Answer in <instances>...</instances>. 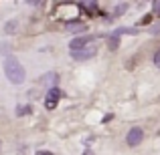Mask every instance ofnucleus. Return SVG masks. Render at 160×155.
<instances>
[{
	"label": "nucleus",
	"mask_w": 160,
	"mask_h": 155,
	"mask_svg": "<svg viewBox=\"0 0 160 155\" xmlns=\"http://www.w3.org/2000/svg\"><path fill=\"white\" fill-rule=\"evenodd\" d=\"M4 73H6L8 81L14 83V85H20V83H24V79H27L24 66L20 65L16 58H12V57H8L6 61H4Z\"/></svg>",
	"instance_id": "obj_1"
},
{
	"label": "nucleus",
	"mask_w": 160,
	"mask_h": 155,
	"mask_svg": "<svg viewBox=\"0 0 160 155\" xmlns=\"http://www.w3.org/2000/svg\"><path fill=\"white\" fill-rule=\"evenodd\" d=\"M142 137H144V131H142L140 127H132L126 139H128V145H130V147H136V145H140Z\"/></svg>",
	"instance_id": "obj_2"
},
{
	"label": "nucleus",
	"mask_w": 160,
	"mask_h": 155,
	"mask_svg": "<svg viewBox=\"0 0 160 155\" xmlns=\"http://www.w3.org/2000/svg\"><path fill=\"white\" fill-rule=\"evenodd\" d=\"M71 57H73L75 61H85V58H91V57H95V47H93V44H89V47L81 48V51H71Z\"/></svg>",
	"instance_id": "obj_3"
},
{
	"label": "nucleus",
	"mask_w": 160,
	"mask_h": 155,
	"mask_svg": "<svg viewBox=\"0 0 160 155\" xmlns=\"http://www.w3.org/2000/svg\"><path fill=\"white\" fill-rule=\"evenodd\" d=\"M59 99H61V89H57V87L49 89L47 99H45V107H47V109H55V107H57V101H59Z\"/></svg>",
	"instance_id": "obj_4"
},
{
	"label": "nucleus",
	"mask_w": 160,
	"mask_h": 155,
	"mask_svg": "<svg viewBox=\"0 0 160 155\" xmlns=\"http://www.w3.org/2000/svg\"><path fill=\"white\" fill-rule=\"evenodd\" d=\"M89 44H91V36H83V39H75L69 47H71V51H81V48L89 47Z\"/></svg>",
	"instance_id": "obj_5"
},
{
	"label": "nucleus",
	"mask_w": 160,
	"mask_h": 155,
	"mask_svg": "<svg viewBox=\"0 0 160 155\" xmlns=\"http://www.w3.org/2000/svg\"><path fill=\"white\" fill-rule=\"evenodd\" d=\"M65 28H67L69 32H85V30H87V26H85L83 22H67Z\"/></svg>",
	"instance_id": "obj_6"
},
{
	"label": "nucleus",
	"mask_w": 160,
	"mask_h": 155,
	"mask_svg": "<svg viewBox=\"0 0 160 155\" xmlns=\"http://www.w3.org/2000/svg\"><path fill=\"white\" fill-rule=\"evenodd\" d=\"M16 26H18V20H8L6 26H4V32H6V34H14Z\"/></svg>",
	"instance_id": "obj_7"
},
{
	"label": "nucleus",
	"mask_w": 160,
	"mask_h": 155,
	"mask_svg": "<svg viewBox=\"0 0 160 155\" xmlns=\"http://www.w3.org/2000/svg\"><path fill=\"white\" fill-rule=\"evenodd\" d=\"M136 28H118L116 32H113V36H120V34H136Z\"/></svg>",
	"instance_id": "obj_8"
},
{
	"label": "nucleus",
	"mask_w": 160,
	"mask_h": 155,
	"mask_svg": "<svg viewBox=\"0 0 160 155\" xmlns=\"http://www.w3.org/2000/svg\"><path fill=\"white\" fill-rule=\"evenodd\" d=\"M126 8H128V4H126V2H122V4H118V6H116V16H120V14H124V10H126Z\"/></svg>",
	"instance_id": "obj_9"
},
{
	"label": "nucleus",
	"mask_w": 160,
	"mask_h": 155,
	"mask_svg": "<svg viewBox=\"0 0 160 155\" xmlns=\"http://www.w3.org/2000/svg\"><path fill=\"white\" fill-rule=\"evenodd\" d=\"M57 81V77H55V75H47V77L43 79V83H47V85H51V83H55Z\"/></svg>",
	"instance_id": "obj_10"
},
{
	"label": "nucleus",
	"mask_w": 160,
	"mask_h": 155,
	"mask_svg": "<svg viewBox=\"0 0 160 155\" xmlns=\"http://www.w3.org/2000/svg\"><path fill=\"white\" fill-rule=\"evenodd\" d=\"M31 113V107H22V109H16V115H27Z\"/></svg>",
	"instance_id": "obj_11"
},
{
	"label": "nucleus",
	"mask_w": 160,
	"mask_h": 155,
	"mask_svg": "<svg viewBox=\"0 0 160 155\" xmlns=\"http://www.w3.org/2000/svg\"><path fill=\"white\" fill-rule=\"evenodd\" d=\"M152 8H154V12L160 16V0H154V2H152Z\"/></svg>",
	"instance_id": "obj_12"
},
{
	"label": "nucleus",
	"mask_w": 160,
	"mask_h": 155,
	"mask_svg": "<svg viewBox=\"0 0 160 155\" xmlns=\"http://www.w3.org/2000/svg\"><path fill=\"white\" fill-rule=\"evenodd\" d=\"M154 65H156L158 69H160V51H158L156 54H154Z\"/></svg>",
	"instance_id": "obj_13"
},
{
	"label": "nucleus",
	"mask_w": 160,
	"mask_h": 155,
	"mask_svg": "<svg viewBox=\"0 0 160 155\" xmlns=\"http://www.w3.org/2000/svg\"><path fill=\"white\" fill-rule=\"evenodd\" d=\"M150 20H152V16H150V14H148V16H144V18H142V20H140V22H142V24H148V22H150Z\"/></svg>",
	"instance_id": "obj_14"
},
{
	"label": "nucleus",
	"mask_w": 160,
	"mask_h": 155,
	"mask_svg": "<svg viewBox=\"0 0 160 155\" xmlns=\"http://www.w3.org/2000/svg\"><path fill=\"white\" fill-rule=\"evenodd\" d=\"M37 155H53V153H51V151H39Z\"/></svg>",
	"instance_id": "obj_15"
}]
</instances>
